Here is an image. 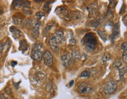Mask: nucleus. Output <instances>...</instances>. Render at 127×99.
I'll use <instances>...</instances> for the list:
<instances>
[{
  "instance_id": "12",
  "label": "nucleus",
  "mask_w": 127,
  "mask_h": 99,
  "mask_svg": "<svg viewBox=\"0 0 127 99\" xmlns=\"http://www.w3.org/2000/svg\"><path fill=\"white\" fill-rule=\"evenodd\" d=\"M82 17L81 12L79 11H73L71 13L68 14V15L66 18H68V20H78Z\"/></svg>"
},
{
  "instance_id": "11",
  "label": "nucleus",
  "mask_w": 127,
  "mask_h": 99,
  "mask_svg": "<svg viewBox=\"0 0 127 99\" xmlns=\"http://www.w3.org/2000/svg\"><path fill=\"white\" fill-rule=\"evenodd\" d=\"M40 26H41V23H39V21H37L35 23L34 27H33L32 36V37L35 38V39H36V38L39 37V28H40Z\"/></svg>"
},
{
  "instance_id": "1",
  "label": "nucleus",
  "mask_w": 127,
  "mask_h": 99,
  "mask_svg": "<svg viewBox=\"0 0 127 99\" xmlns=\"http://www.w3.org/2000/svg\"><path fill=\"white\" fill-rule=\"evenodd\" d=\"M83 42L87 49L90 51H93L97 46V40L93 33L85 35L83 38Z\"/></svg>"
},
{
  "instance_id": "28",
  "label": "nucleus",
  "mask_w": 127,
  "mask_h": 99,
  "mask_svg": "<svg viewBox=\"0 0 127 99\" xmlns=\"http://www.w3.org/2000/svg\"><path fill=\"white\" fill-rule=\"evenodd\" d=\"M122 58H123V61L124 62V63H127V51L124 52L123 56H122Z\"/></svg>"
},
{
  "instance_id": "23",
  "label": "nucleus",
  "mask_w": 127,
  "mask_h": 99,
  "mask_svg": "<svg viewBox=\"0 0 127 99\" xmlns=\"http://www.w3.org/2000/svg\"><path fill=\"white\" fill-rule=\"evenodd\" d=\"M113 65H114V67H115V68H120V67L122 65V63H121V62L120 61V60H117L114 62Z\"/></svg>"
},
{
  "instance_id": "10",
  "label": "nucleus",
  "mask_w": 127,
  "mask_h": 99,
  "mask_svg": "<svg viewBox=\"0 0 127 99\" xmlns=\"http://www.w3.org/2000/svg\"><path fill=\"white\" fill-rule=\"evenodd\" d=\"M53 35L55 41L58 44H61L64 40V35L63 31H57Z\"/></svg>"
},
{
  "instance_id": "30",
  "label": "nucleus",
  "mask_w": 127,
  "mask_h": 99,
  "mask_svg": "<svg viewBox=\"0 0 127 99\" xmlns=\"http://www.w3.org/2000/svg\"><path fill=\"white\" fill-rule=\"evenodd\" d=\"M52 25V24H51L50 25H47V27H46V28H45V30H44V32H45V33H47V32L49 30H50V28H51Z\"/></svg>"
},
{
  "instance_id": "18",
  "label": "nucleus",
  "mask_w": 127,
  "mask_h": 99,
  "mask_svg": "<svg viewBox=\"0 0 127 99\" xmlns=\"http://www.w3.org/2000/svg\"><path fill=\"white\" fill-rule=\"evenodd\" d=\"M14 23L18 27H21L23 25V21L21 18H19V17H14L13 18Z\"/></svg>"
},
{
  "instance_id": "14",
  "label": "nucleus",
  "mask_w": 127,
  "mask_h": 99,
  "mask_svg": "<svg viewBox=\"0 0 127 99\" xmlns=\"http://www.w3.org/2000/svg\"><path fill=\"white\" fill-rule=\"evenodd\" d=\"M46 77L45 74H43V73L38 72L34 76V80H35L36 82L39 83V82H42L45 80Z\"/></svg>"
},
{
  "instance_id": "35",
  "label": "nucleus",
  "mask_w": 127,
  "mask_h": 99,
  "mask_svg": "<svg viewBox=\"0 0 127 99\" xmlns=\"http://www.w3.org/2000/svg\"><path fill=\"white\" fill-rule=\"evenodd\" d=\"M74 80L71 81L70 83H69V86H70V87H71V86H72L73 85V84H74Z\"/></svg>"
},
{
  "instance_id": "21",
  "label": "nucleus",
  "mask_w": 127,
  "mask_h": 99,
  "mask_svg": "<svg viewBox=\"0 0 127 99\" xmlns=\"http://www.w3.org/2000/svg\"><path fill=\"white\" fill-rule=\"evenodd\" d=\"M46 90H47L48 93H51L53 92V84H52V81H50L48 83L47 87H46Z\"/></svg>"
},
{
  "instance_id": "13",
  "label": "nucleus",
  "mask_w": 127,
  "mask_h": 99,
  "mask_svg": "<svg viewBox=\"0 0 127 99\" xmlns=\"http://www.w3.org/2000/svg\"><path fill=\"white\" fill-rule=\"evenodd\" d=\"M89 12V15H94L96 14L98 9V5L96 4H91L87 7Z\"/></svg>"
},
{
  "instance_id": "6",
  "label": "nucleus",
  "mask_w": 127,
  "mask_h": 99,
  "mask_svg": "<svg viewBox=\"0 0 127 99\" xmlns=\"http://www.w3.org/2000/svg\"><path fill=\"white\" fill-rule=\"evenodd\" d=\"M72 57L70 54H66L63 55L61 58V63L65 67H68L72 63Z\"/></svg>"
},
{
  "instance_id": "15",
  "label": "nucleus",
  "mask_w": 127,
  "mask_h": 99,
  "mask_svg": "<svg viewBox=\"0 0 127 99\" xmlns=\"http://www.w3.org/2000/svg\"><path fill=\"white\" fill-rule=\"evenodd\" d=\"M81 56V55L80 52L77 50L74 51L72 53V55H71V57H72V59L75 60V61L76 60H78L79 59H80Z\"/></svg>"
},
{
  "instance_id": "27",
  "label": "nucleus",
  "mask_w": 127,
  "mask_h": 99,
  "mask_svg": "<svg viewBox=\"0 0 127 99\" xmlns=\"http://www.w3.org/2000/svg\"><path fill=\"white\" fill-rule=\"evenodd\" d=\"M121 50L124 52L127 51V43H124L121 45Z\"/></svg>"
},
{
  "instance_id": "8",
  "label": "nucleus",
  "mask_w": 127,
  "mask_h": 99,
  "mask_svg": "<svg viewBox=\"0 0 127 99\" xmlns=\"http://www.w3.org/2000/svg\"><path fill=\"white\" fill-rule=\"evenodd\" d=\"M11 33L12 36L15 40H18L23 36V33L21 31L17 28V27L12 26L9 28Z\"/></svg>"
},
{
  "instance_id": "7",
  "label": "nucleus",
  "mask_w": 127,
  "mask_h": 99,
  "mask_svg": "<svg viewBox=\"0 0 127 99\" xmlns=\"http://www.w3.org/2000/svg\"><path fill=\"white\" fill-rule=\"evenodd\" d=\"M55 12L61 18H66L68 15V10L64 7H58L55 9Z\"/></svg>"
},
{
  "instance_id": "3",
  "label": "nucleus",
  "mask_w": 127,
  "mask_h": 99,
  "mask_svg": "<svg viewBox=\"0 0 127 99\" xmlns=\"http://www.w3.org/2000/svg\"><path fill=\"white\" fill-rule=\"evenodd\" d=\"M78 91L79 93L82 95H89V94L92 93L94 91V89L87 82H83L78 86Z\"/></svg>"
},
{
  "instance_id": "31",
  "label": "nucleus",
  "mask_w": 127,
  "mask_h": 99,
  "mask_svg": "<svg viewBox=\"0 0 127 99\" xmlns=\"http://www.w3.org/2000/svg\"><path fill=\"white\" fill-rule=\"evenodd\" d=\"M49 8V6L47 4H45V5H44V7H43V9L44 11H47L48 9Z\"/></svg>"
},
{
  "instance_id": "4",
  "label": "nucleus",
  "mask_w": 127,
  "mask_h": 99,
  "mask_svg": "<svg viewBox=\"0 0 127 99\" xmlns=\"http://www.w3.org/2000/svg\"><path fill=\"white\" fill-rule=\"evenodd\" d=\"M117 85L114 81H109L106 83L104 88V92L107 95L113 94L117 90Z\"/></svg>"
},
{
  "instance_id": "20",
  "label": "nucleus",
  "mask_w": 127,
  "mask_h": 99,
  "mask_svg": "<svg viewBox=\"0 0 127 99\" xmlns=\"http://www.w3.org/2000/svg\"><path fill=\"white\" fill-rule=\"evenodd\" d=\"M111 58V55L109 53H105L103 55V57L101 58V63L103 64H105V63H107L108 61H109Z\"/></svg>"
},
{
  "instance_id": "19",
  "label": "nucleus",
  "mask_w": 127,
  "mask_h": 99,
  "mask_svg": "<svg viewBox=\"0 0 127 99\" xmlns=\"http://www.w3.org/2000/svg\"><path fill=\"white\" fill-rule=\"evenodd\" d=\"M23 1H13L12 5L14 7L17 8H20L23 7Z\"/></svg>"
},
{
  "instance_id": "9",
  "label": "nucleus",
  "mask_w": 127,
  "mask_h": 99,
  "mask_svg": "<svg viewBox=\"0 0 127 99\" xmlns=\"http://www.w3.org/2000/svg\"><path fill=\"white\" fill-rule=\"evenodd\" d=\"M49 44L51 49L54 52H57L59 51V47H58V44H57L56 41H55L54 35L52 34L50 36V39H49Z\"/></svg>"
},
{
  "instance_id": "32",
  "label": "nucleus",
  "mask_w": 127,
  "mask_h": 99,
  "mask_svg": "<svg viewBox=\"0 0 127 99\" xmlns=\"http://www.w3.org/2000/svg\"><path fill=\"white\" fill-rule=\"evenodd\" d=\"M0 99H9L8 98H7V97H5L4 95L2 94H0Z\"/></svg>"
},
{
  "instance_id": "26",
  "label": "nucleus",
  "mask_w": 127,
  "mask_h": 99,
  "mask_svg": "<svg viewBox=\"0 0 127 99\" xmlns=\"http://www.w3.org/2000/svg\"><path fill=\"white\" fill-rule=\"evenodd\" d=\"M25 25L28 27H31V26H32V20H31V19L27 20L26 21H25Z\"/></svg>"
},
{
  "instance_id": "24",
  "label": "nucleus",
  "mask_w": 127,
  "mask_h": 99,
  "mask_svg": "<svg viewBox=\"0 0 127 99\" xmlns=\"http://www.w3.org/2000/svg\"><path fill=\"white\" fill-rule=\"evenodd\" d=\"M45 16V14L44 13V12H36V14H35V17L36 18L38 19V20H40L42 18V17H44Z\"/></svg>"
},
{
  "instance_id": "5",
  "label": "nucleus",
  "mask_w": 127,
  "mask_h": 99,
  "mask_svg": "<svg viewBox=\"0 0 127 99\" xmlns=\"http://www.w3.org/2000/svg\"><path fill=\"white\" fill-rule=\"evenodd\" d=\"M43 58L44 63L48 66H51L53 63L54 58L53 55L49 51H46L43 54Z\"/></svg>"
},
{
  "instance_id": "16",
  "label": "nucleus",
  "mask_w": 127,
  "mask_h": 99,
  "mask_svg": "<svg viewBox=\"0 0 127 99\" xmlns=\"http://www.w3.org/2000/svg\"><path fill=\"white\" fill-rule=\"evenodd\" d=\"M127 71V67H123L122 68H119V76H120V79H123L124 76Z\"/></svg>"
},
{
  "instance_id": "29",
  "label": "nucleus",
  "mask_w": 127,
  "mask_h": 99,
  "mask_svg": "<svg viewBox=\"0 0 127 99\" xmlns=\"http://www.w3.org/2000/svg\"><path fill=\"white\" fill-rule=\"evenodd\" d=\"M4 44H3L1 42H0V57H1V55H2L3 50H4Z\"/></svg>"
},
{
  "instance_id": "34",
  "label": "nucleus",
  "mask_w": 127,
  "mask_h": 99,
  "mask_svg": "<svg viewBox=\"0 0 127 99\" xmlns=\"http://www.w3.org/2000/svg\"><path fill=\"white\" fill-rule=\"evenodd\" d=\"M11 64H12V66L14 67V66H15V65H17V61H12Z\"/></svg>"
},
{
  "instance_id": "22",
  "label": "nucleus",
  "mask_w": 127,
  "mask_h": 99,
  "mask_svg": "<svg viewBox=\"0 0 127 99\" xmlns=\"http://www.w3.org/2000/svg\"><path fill=\"white\" fill-rule=\"evenodd\" d=\"M90 76H91V73L89 72V71H87V70H85V71H82V72L81 73V74L80 76H79V77H80L88 78V77H90Z\"/></svg>"
},
{
  "instance_id": "33",
  "label": "nucleus",
  "mask_w": 127,
  "mask_h": 99,
  "mask_svg": "<svg viewBox=\"0 0 127 99\" xmlns=\"http://www.w3.org/2000/svg\"><path fill=\"white\" fill-rule=\"evenodd\" d=\"M124 20V23L125 24L127 25V15H126L124 17V18L123 19Z\"/></svg>"
},
{
  "instance_id": "36",
  "label": "nucleus",
  "mask_w": 127,
  "mask_h": 99,
  "mask_svg": "<svg viewBox=\"0 0 127 99\" xmlns=\"http://www.w3.org/2000/svg\"><path fill=\"white\" fill-rule=\"evenodd\" d=\"M2 13V9L1 7H0V15H1Z\"/></svg>"
},
{
  "instance_id": "2",
  "label": "nucleus",
  "mask_w": 127,
  "mask_h": 99,
  "mask_svg": "<svg viewBox=\"0 0 127 99\" xmlns=\"http://www.w3.org/2000/svg\"><path fill=\"white\" fill-rule=\"evenodd\" d=\"M42 47L40 44H35L31 50V57L36 61H41L43 56Z\"/></svg>"
},
{
  "instance_id": "17",
  "label": "nucleus",
  "mask_w": 127,
  "mask_h": 99,
  "mask_svg": "<svg viewBox=\"0 0 127 99\" xmlns=\"http://www.w3.org/2000/svg\"><path fill=\"white\" fill-rule=\"evenodd\" d=\"M20 49L21 50L23 51H24L28 50V44H27V43L26 42V41L23 40L21 41Z\"/></svg>"
},
{
  "instance_id": "25",
  "label": "nucleus",
  "mask_w": 127,
  "mask_h": 99,
  "mask_svg": "<svg viewBox=\"0 0 127 99\" xmlns=\"http://www.w3.org/2000/svg\"><path fill=\"white\" fill-rule=\"evenodd\" d=\"M23 7L26 9L30 8V7H31V2L28 1H24L23 3Z\"/></svg>"
}]
</instances>
